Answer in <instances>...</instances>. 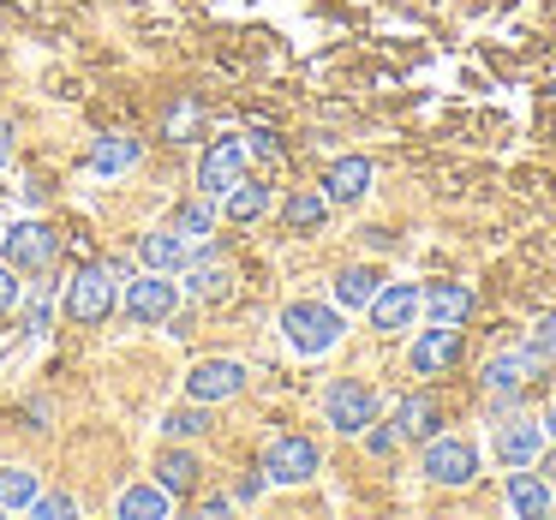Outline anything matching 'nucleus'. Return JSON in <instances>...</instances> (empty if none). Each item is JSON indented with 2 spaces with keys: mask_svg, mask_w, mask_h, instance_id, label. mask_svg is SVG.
Returning <instances> with one entry per match:
<instances>
[{
  "mask_svg": "<svg viewBox=\"0 0 556 520\" xmlns=\"http://www.w3.org/2000/svg\"><path fill=\"white\" fill-rule=\"evenodd\" d=\"M138 264H144V269H162V276H168V269L186 264V240H180L174 228L144 233V240H138Z\"/></svg>",
  "mask_w": 556,
  "mask_h": 520,
  "instance_id": "obj_19",
  "label": "nucleus"
},
{
  "mask_svg": "<svg viewBox=\"0 0 556 520\" xmlns=\"http://www.w3.org/2000/svg\"><path fill=\"white\" fill-rule=\"evenodd\" d=\"M324 216H329V198L324 192H293L288 204H281V221H288V228H317Z\"/></svg>",
  "mask_w": 556,
  "mask_h": 520,
  "instance_id": "obj_26",
  "label": "nucleus"
},
{
  "mask_svg": "<svg viewBox=\"0 0 556 520\" xmlns=\"http://www.w3.org/2000/svg\"><path fill=\"white\" fill-rule=\"evenodd\" d=\"M455 359H460V324H431L419 341H413V353H407V365L419 377H443Z\"/></svg>",
  "mask_w": 556,
  "mask_h": 520,
  "instance_id": "obj_12",
  "label": "nucleus"
},
{
  "mask_svg": "<svg viewBox=\"0 0 556 520\" xmlns=\"http://www.w3.org/2000/svg\"><path fill=\"white\" fill-rule=\"evenodd\" d=\"M109 312H114V269L109 264L78 269L73 288H66V317H73V324H102Z\"/></svg>",
  "mask_w": 556,
  "mask_h": 520,
  "instance_id": "obj_5",
  "label": "nucleus"
},
{
  "mask_svg": "<svg viewBox=\"0 0 556 520\" xmlns=\"http://www.w3.org/2000/svg\"><path fill=\"white\" fill-rule=\"evenodd\" d=\"M425 479L431 484H472L479 479V448L467 436H425Z\"/></svg>",
  "mask_w": 556,
  "mask_h": 520,
  "instance_id": "obj_3",
  "label": "nucleus"
},
{
  "mask_svg": "<svg viewBox=\"0 0 556 520\" xmlns=\"http://www.w3.org/2000/svg\"><path fill=\"white\" fill-rule=\"evenodd\" d=\"M0 233H7V228H0Z\"/></svg>",
  "mask_w": 556,
  "mask_h": 520,
  "instance_id": "obj_41",
  "label": "nucleus"
},
{
  "mask_svg": "<svg viewBox=\"0 0 556 520\" xmlns=\"http://www.w3.org/2000/svg\"><path fill=\"white\" fill-rule=\"evenodd\" d=\"M359 436H365V448H371V455H377V460H383V455H395V443H401V431H395V419H389V424H377V419H371V424H365V431H359Z\"/></svg>",
  "mask_w": 556,
  "mask_h": 520,
  "instance_id": "obj_29",
  "label": "nucleus"
},
{
  "mask_svg": "<svg viewBox=\"0 0 556 520\" xmlns=\"http://www.w3.org/2000/svg\"><path fill=\"white\" fill-rule=\"evenodd\" d=\"M264 479L269 484L317 479V443H312V436H276V443L264 448Z\"/></svg>",
  "mask_w": 556,
  "mask_h": 520,
  "instance_id": "obj_8",
  "label": "nucleus"
},
{
  "mask_svg": "<svg viewBox=\"0 0 556 520\" xmlns=\"http://www.w3.org/2000/svg\"><path fill=\"white\" fill-rule=\"evenodd\" d=\"M37 496V472L30 467H0V508H30Z\"/></svg>",
  "mask_w": 556,
  "mask_h": 520,
  "instance_id": "obj_27",
  "label": "nucleus"
},
{
  "mask_svg": "<svg viewBox=\"0 0 556 520\" xmlns=\"http://www.w3.org/2000/svg\"><path fill=\"white\" fill-rule=\"evenodd\" d=\"M532 347H539V353H544V359H556V312H551V317H544V324H539V329H532Z\"/></svg>",
  "mask_w": 556,
  "mask_h": 520,
  "instance_id": "obj_33",
  "label": "nucleus"
},
{
  "mask_svg": "<svg viewBox=\"0 0 556 520\" xmlns=\"http://www.w3.org/2000/svg\"><path fill=\"white\" fill-rule=\"evenodd\" d=\"M245 156H257V162H276V156H281V138H276V132H264V126H257V132L245 138Z\"/></svg>",
  "mask_w": 556,
  "mask_h": 520,
  "instance_id": "obj_31",
  "label": "nucleus"
},
{
  "mask_svg": "<svg viewBox=\"0 0 556 520\" xmlns=\"http://www.w3.org/2000/svg\"><path fill=\"white\" fill-rule=\"evenodd\" d=\"M539 371H544V353L532 347V341L527 347H503V353L484 359V389H491V395H520Z\"/></svg>",
  "mask_w": 556,
  "mask_h": 520,
  "instance_id": "obj_7",
  "label": "nucleus"
},
{
  "mask_svg": "<svg viewBox=\"0 0 556 520\" xmlns=\"http://www.w3.org/2000/svg\"><path fill=\"white\" fill-rule=\"evenodd\" d=\"M174 312H180V288L162 281V269L150 281H126V317L132 324H168Z\"/></svg>",
  "mask_w": 556,
  "mask_h": 520,
  "instance_id": "obj_11",
  "label": "nucleus"
},
{
  "mask_svg": "<svg viewBox=\"0 0 556 520\" xmlns=\"http://www.w3.org/2000/svg\"><path fill=\"white\" fill-rule=\"evenodd\" d=\"M551 419H556V413H551Z\"/></svg>",
  "mask_w": 556,
  "mask_h": 520,
  "instance_id": "obj_40",
  "label": "nucleus"
},
{
  "mask_svg": "<svg viewBox=\"0 0 556 520\" xmlns=\"http://www.w3.org/2000/svg\"><path fill=\"white\" fill-rule=\"evenodd\" d=\"M30 515H37V520H73L78 515V503H73V496H30Z\"/></svg>",
  "mask_w": 556,
  "mask_h": 520,
  "instance_id": "obj_30",
  "label": "nucleus"
},
{
  "mask_svg": "<svg viewBox=\"0 0 556 520\" xmlns=\"http://www.w3.org/2000/svg\"><path fill=\"white\" fill-rule=\"evenodd\" d=\"M245 389V365L240 359H198L186 371V401H233Z\"/></svg>",
  "mask_w": 556,
  "mask_h": 520,
  "instance_id": "obj_9",
  "label": "nucleus"
},
{
  "mask_svg": "<svg viewBox=\"0 0 556 520\" xmlns=\"http://www.w3.org/2000/svg\"><path fill=\"white\" fill-rule=\"evenodd\" d=\"M198 472H204V467H198L192 448H168V455L156 460V484H162L168 496H186V491L198 484Z\"/></svg>",
  "mask_w": 556,
  "mask_h": 520,
  "instance_id": "obj_20",
  "label": "nucleus"
},
{
  "mask_svg": "<svg viewBox=\"0 0 556 520\" xmlns=\"http://www.w3.org/2000/svg\"><path fill=\"white\" fill-rule=\"evenodd\" d=\"M377 288H383V281H377V269L353 264V269H341V276H336V305H341V312H365Z\"/></svg>",
  "mask_w": 556,
  "mask_h": 520,
  "instance_id": "obj_21",
  "label": "nucleus"
},
{
  "mask_svg": "<svg viewBox=\"0 0 556 520\" xmlns=\"http://www.w3.org/2000/svg\"><path fill=\"white\" fill-rule=\"evenodd\" d=\"M324 413H329V431L359 436L365 424L377 419V395H371V383H359V377H341V383H329Z\"/></svg>",
  "mask_w": 556,
  "mask_h": 520,
  "instance_id": "obj_4",
  "label": "nucleus"
},
{
  "mask_svg": "<svg viewBox=\"0 0 556 520\" xmlns=\"http://www.w3.org/2000/svg\"><path fill=\"white\" fill-rule=\"evenodd\" d=\"M365 192H371V162H365V156L329 162V174H324V198H329V204H359Z\"/></svg>",
  "mask_w": 556,
  "mask_h": 520,
  "instance_id": "obj_15",
  "label": "nucleus"
},
{
  "mask_svg": "<svg viewBox=\"0 0 556 520\" xmlns=\"http://www.w3.org/2000/svg\"><path fill=\"white\" fill-rule=\"evenodd\" d=\"M341 329H348L341 305H324V300H293L288 312H281V335H288V347L305 353V359H317V353L336 347Z\"/></svg>",
  "mask_w": 556,
  "mask_h": 520,
  "instance_id": "obj_1",
  "label": "nucleus"
},
{
  "mask_svg": "<svg viewBox=\"0 0 556 520\" xmlns=\"http://www.w3.org/2000/svg\"><path fill=\"white\" fill-rule=\"evenodd\" d=\"M61 252V233L42 228V221H18V228L0 233V264H13L18 276H42Z\"/></svg>",
  "mask_w": 556,
  "mask_h": 520,
  "instance_id": "obj_2",
  "label": "nucleus"
},
{
  "mask_svg": "<svg viewBox=\"0 0 556 520\" xmlns=\"http://www.w3.org/2000/svg\"><path fill=\"white\" fill-rule=\"evenodd\" d=\"M228 496H204V503H198V515H204V520H222V515H228Z\"/></svg>",
  "mask_w": 556,
  "mask_h": 520,
  "instance_id": "obj_37",
  "label": "nucleus"
},
{
  "mask_svg": "<svg viewBox=\"0 0 556 520\" xmlns=\"http://www.w3.org/2000/svg\"><path fill=\"white\" fill-rule=\"evenodd\" d=\"M168 515V491L162 484H126L121 491V520H162Z\"/></svg>",
  "mask_w": 556,
  "mask_h": 520,
  "instance_id": "obj_24",
  "label": "nucleus"
},
{
  "mask_svg": "<svg viewBox=\"0 0 556 520\" xmlns=\"http://www.w3.org/2000/svg\"><path fill=\"white\" fill-rule=\"evenodd\" d=\"M162 431H168V436H204V431H210V419H204V401H186V407L162 413Z\"/></svg>",
  "mask_w": 556,
  "mask_h": 520,
  "instance_id": "obj_28",
  "label": "nucleus"
},
{
  "mask_svg": "<svg viewBox=\"0 0 556 520\" xmlns=\"http://www.w3.org/2000/svg\"><path fill=\"white\" fill-rule=\"evenodd\" d=\"M49 300H37V305H30V312H25V329H30V335H42V329H49Z\"/></svg>",
  "mask_w": 556,
  "mask_h": 520,
  "instance_id": "obj_36",
  "label": "nucleus"
},
{
  "mask_svg": "<svg viewBox=\"0 0 556 520\" xmlns=\"http://www.w3.org/2000/svg\"><path fill=\"white\" fill-rule=\"evenodd\" d=\"M192 126H198V109H192V102H180V109L168 114V132H192Z\"/></svg>",
  "mask_w": 556,
  "mask_h": 520,
  "instance_id": "obj_35",
  "label": "nucleus"
},
{
  "mask_svg": "<svg viewBox=\"0 0 556 520\" xmlns=\"http://www.w3.org/2000/svg\"><path fill=\"white\" fill-rule=\"evenodd\" d=\"M544 455V424L539 419H503L496 431V460L503 467H532Z\"/></svg>",
  "mask_w": 556,
  "mask_h": 520,
  "instance_id": "obj_14",
  "label": "nucleus"
},
{
  "mask_svg": "<svg viewBox=\"0 0 556 520\" xmlns=\"http://www.w3.org/2000/svg\"><path fill=\"white\" fill-rule=\"evenodd\" d=\"M264 467H257V472H245V479H240V491H233V496H240V503H257V496H264Z\"/></svg>",
  "mask_w": 556,
  "mask_h": 520,
  "instance_id": "obj_34",
  "label": "nucleus"
},
{
  "mask_svg": "<svg viewBox=\"0 0 556 520\" xmlns=\"http://www.w3.org/2000/svg\"><path fill=\"white\" fill-rule=\"evenodd\" d=\"M132 162H138V138H126V132L97 138V150H90V174H126Z\"/></svg>",
  "mask_w": 556,
  "mask_h": 520,
  "instance_id": "obj_23",
  "label": "nucleus"
},
{
  "mask_svg": "<svg viewBox=\"0 0 556 520\" xmlns=\"http://www.w3.org/2000/svg\"><path fill=\"white\" fill-rule=\"evenodd\" d=\"M419 312H431V324H467L472 288H460V281H431V288L419 293Z\"/></svg>",
  "mask_w": 556,
  "mask_h": 520,
  "instance_id": "obj_16",
  "label": "nucleus"
},
{
  "mask_svg": "<svg viewBox=\"0 0 556 520\" xmlns=\"http://www.w3.org/2000/svg\"><path fill=\"white\" fill-rule=\"evenodd\" d=\"M395 431H401V436H413V443L437 436V431H443V413H437V401H431V395H407V401H395Z\"/></svg>",
  "mask_w": 556,
  "mask_h": 520,
  "instance_id": "obj_18",
  "label": "nucleus"
},
{
  "mask_svg": "<svg viewBox=\"0 0 556 520\" xmlns=\"http://www.w3.org/2000/svg\"><path fill=\"white\" fill-rule=\"evenodd\" d=\"M551 515H556V496H551Z\"/></svg>",
  "mask_w": 556,
  "mask_h": 520,
  "instance_id": "obj_39",
  "label": "nucleus"
},
{
  "mask_svg": "<svg viewBox=\"0 0 556 520\" xmlns=\"http://www.w3.org/2000/svg\"><path fill=\"white\" fill-rule=\"evenodd\" d=\"M216 216H222L216 198H204V192L180 198V210H174V233H180V240H204V233L216 228Z\"/></svg>",
  "mask_w": 556,
  "mask_h": 520,
  "instance_id": "obj_22",
  "label": "nucleus"
},
{
  "mask_svg": "<svg viewBox=\"0 0 556 520\" xmlns=\"http://www.w3.org/2000/svg\"><path fill=\"white\" fill-rule=\"evenodd\" d=\"M264 210H269V192H264V186L233 180L228 192H222V216H228V221H257Z\"/></svg>",
  "mask_w": 556,
  "mask_h": 520,
  "instance_id": "obj_25",
  "label": "nucleus"
},
{
  "mask_svg": "<svg viewBox=\"0 0 556 520\" xmlns=\"http://www.w3.org/2000/svg\"><path fill=\"white\" fill-rule=\"evenodd\" d=\"M240 174H245V138H216V144L204 150V162H198V192L222 198Z\"/></svg>",
  "mask_w": 556,
  "mask_h": 520,
  "instance_id": "obj_10",
  "label": "nucleus"
},
{
  "mask_svg": "<svg viewBox=\"0 0 556 520\" xmlns=\"http://www.w3.org/2000/svg\"><path fill=\"white\" fill-rule=\"evenodd\" d=\"M18 293H25V288H18V269H13V264H0V317L18 305Z\"/></svg>",
  "mask_w": 556,
  "mask_h": 520,
  "instance_id": "obj_32",
  "label": "nucleus"
},
{
  "mask_svg": "<svg viewBox=\"0 0 556 520\" xmlns=\"http://www.w3.org/2000/svg\"><path fill=\"white\" fill-rule=\"evenodd\" d=\"M186 300H228L233 293V257L204 245V252H186Z\"/></svg>",
  "mask_w": 556,
  "mask_h": 520,
  "instance_id": "obj_6",
  "label": "nucleus"
},
{
  "mask_svg": "<svg viewBox=\"0 0 556 520\" xmlns=\"http://www.w3.org/2000/svg\"><path fill=\"white\" fill-rule=\"evenodd\" d=\"M13 162V121H0V168Z\"/></svg>",
  "mask_w": 556,
  "mask_h": 520,
  "instance_id": "obj_38",
  "label": "nucleus"
},
{
  "mask_svg": "<svg viewBox=\"0 0 556 520\" xmlns=\"http://www.w3.org/2000/svg\"><path fill=\"white\" fill-rule=\"evenodd\" d=\"M508 508L527 515V520L551 515V484H544L539 472H527V467H508Z\"/></svg>",
  "mask_w": 556,
  "mask_h": 520,
  "instance_id": "obj_17",
  "label": "nucleus"
},
{
  "mask_svg": "<svg viewBox=\"0 0 556 520\" xmlns=\"http://www.w3.org/2000/svg\"><path fill=\"white\" fill-rule=\"evenodd\" d=\"M365 312H371V324L383 329V335H395V329H407L413 317H419V288H413V281H383Z\"/></svg>",
  "mask_w": 556,
  "mask_h": 520,
  "instance_id": "obj_13",
  "label": "nucleus"
}]
</instances>
